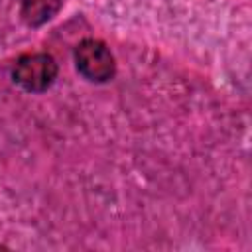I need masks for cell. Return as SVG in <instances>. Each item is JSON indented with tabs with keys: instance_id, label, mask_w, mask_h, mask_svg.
Listing matches in <instances>:
<instances>
[{
	"instance_id": "3",
	"label": "cell",
	"mask_w": 252,
	"mask_h": 252,
	"mask_svg": "<svg viewBox=\"0 0 252 252\" xmlns=\"http://www.w3.org/2000/svg\"><path fill=\"white\" fill-rule=\"evenodd\" d=\"M61 8V0H22L20 18L30 28H39L49 22Z\"/></svg>"
},
{
	"instance_id": "2",
	"label": "cell",
	"mask_w": 252,
	"mask_h": 252,
	"mask_svg": "<svg viewBox=\"0 0 252 252\" xmlns=\"http://www.w3.org/2000/svg\"><path fill=\"white\" fill-rule=\"evenodd\" d=\"M12 79L28 93H43L57 79V63L53 55L43 51L24 53L14 63Z\"/></svg>"
},
{
	"instance_id": "1",
	"label": "cell",
	"mask_w": 252,
	"mask_h": 252,
	"mask_svg": "<svg viewBox=\"0 0 252 252\" xmlns=\"http://www.w3.org/2000/svg\"><path fill=\"white\" fill-rule=\"evenodd\" d=\"M75 67L83 79L89 83H106L114 77L116 73V63L114 55L110 53L108 45L100 39H83L75 47Z\"/></svg>"
}]
</instances>
